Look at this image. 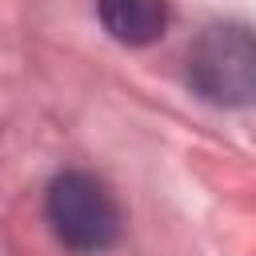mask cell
Wrapping results in <instances>:
<instances>
[{
    "label": "cell",
    "instance_id": "obj_2",
    "mask_svg": "<svg viewBox=\"0 0 256 256\" xmlns=\"http://www.w3.org/2000/svg\"><path fill=\"white\" fill-rule=\"evenodd\" d=\"M44 216L56 232V240L80 256L104 252L120 240V204L108 192L104 180L92 172L68 168L60 172L44 192Z\"/></svg>",
    "mask_w": 256,
    "mask_h": 256
},
{
    "label": "cell",
    "instance_id": "obj_1",
    "mask_svg": "<svg viewBox=\"0 0 256 256\" xmlns=\"http://www.w3.org/2000/svg\"><path fill=\"white\" fill-rule=\"evenodd\" d=\"M188 84L216 108L256 104V32L244 24H208L188 44Z\"/></svg>",
    "mask_w": 256,
    "mask_h": 256
},
{
    "label": "cell",
    "instance_id": "obj_3",
    "mask_svg": "<svg viewBox=\"0 0 256 256\" xmlns=\"http://www.w3.org/2000/svg\"><path fill=\"white\" fill-rule=\"evenodd\" d=\"M100 24L116 44L144 48L156 44L168 28V4L164 0H96Z\"/></svg>",
    "mask_w": 256,
    "mask_h": 256
}]
</instances>
